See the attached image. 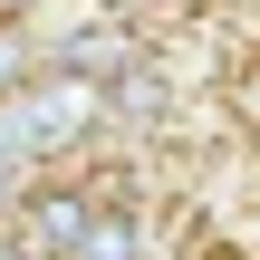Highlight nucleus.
<instances>
[{
    "label": "nucleus",
    "mask_w": 260,
    "mask_h": 260,
    "mask_svg": "<svg viewBox=\"0 0 260 260\" xmlns=\"http://www.w3.org/2000/svg\"><path fill=\"white\" fill-rule=\"evenodd\" d=\"M29 77H39V48H29V29H10V19H0V96H19Z\"/></svg>",
    "instance_id": "1"
},
{
    "label": "nucleus",
    "mask_w": 260,
    "mask_h": 260,
    "mask_svg": "<svg viewBox=\"0 0 260 260\" xmlns=\"http://www.w3.org/2000/svg\"><path fill=\"white\" fill-rule=\"evenodd\" d=\"M39 10H48V0H0V19H10V29H29Z\"/></svg>",
    "instance_id": "2"
}]
</instances>
